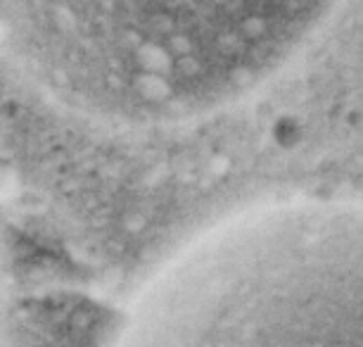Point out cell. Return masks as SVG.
<instances>
[{
    "label": "cell",
    "instance_id": "cell-1",
    "mask_svg": "<svg viewBox=\"0 0 363 347\" xmlns=\"http://www.w3.org/2000/svg\"><path fill=\"white\" fill-rule=\"evenodd\" d=\"M335 0H0V70L57 114L143 131L228 107Z\"/></svg>",
    "mask_w": 363,
    "mask_h": 347
},
{
    "label": "cell",
    "instance_id": "cell-2",
    "mask_svg": "<svg viewBox=\"0 0 363 347\" xmlns=\"http://www.w3.org/2000/svg\"><path fill=\"white\" fill-rule=\"evenodd\" d=\"M114 347H363V209L257 207L178 253Z\"/></svg>",
    "mask_w": 363,
    "mask_h": 347
}]
</instances>
